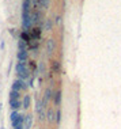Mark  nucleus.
<instances>
[{
    "instance_id": "nucleus-1",
    "label": "nucleus",
    "mask_w": 121,
    "mask_h": 129,
    "mask_svg": "<svg viewBox=\"0 0 121 129\" xmlns=\"http://www.w3.org/2000/svg\"><path fill=\"white\" fill-rule=\"evenodd\" d=\"M16 72H18V76L22 80L29 76V71H27V67H26L25 61H19L18 64H16Z\"/></svg>"
},
{
    "instance_id": "nucleus-2",
    "label": "nucleus",
    "mask_w": 121,
    "mask_h": 129,
    "mask_svg": "<svg viewBox=\"0 0 121 129\" xmlns=\"http://www.w3.org/2000/svg\"><path fill=\"white\" fill-rule=\"evenodd\" d=\"M22 23H23V27H25V29H29V27L33 25L30 12H22Z\"/></svg>"
},
{
    "instance_id": "nucleus-3",
    "label": "nucleus",
    "mask_w": 121,
    "mask_h": 129,
    "mask_svg": "<svg viewBox=\"0 0 121 129\" xmlns=\"http://www.w3.org/2000/svg\"><path fill=\"white\" fill-rule=\"evenodd\" d=\"M26 83L23 82L22 79H19V80H15V82L12 83V90H15V91H20V90H25L26 88Z\"/></svg>"
},
{
    "instance_id": "nucleus-4",
    "label": "nucleus",
    "mask_w": 121,
    "mask_h": 129,
    "mask_svg": "<svg viewBox=\"0 0 121 129\" xmlns=\"http://www.w3.org/2000/svg\"><path fill=\"white\" fill-rule=\"evenodd\" d=\"M53 98V92H52V88L49 87V88H46L45 90V92H44V98H42V103H44V106H46L48 102Z\"/></svg>"
},
{
    "instance_id": "nucleus-5",
    "label": "nucleus",
    "mask_w": 121,
    "mask_h": 129,
    "mask_svg": "<svg viewBox=\"0 0 121 129\" xmlns=\"http://www.w3.org/2000/svg\"><path fill=\"white\" fill-rule=\"evenodd\" d=\"M54 49H56V42H54L53 38H50V40L46 41V52H48V54H52L54 52Z\"/></svg>"
},
{
    "instance_id": "nucleus-6",
    "label": "nucleus",
    "mask_w": 121,
    "mask_h": 129,
    "mask_svg": "<svg viewBox=\"0 0 121 129\" xmlns=\"http://www.w3.org/2000/svg\"><path fill=\"white\" fill-rule=\"evenodd\" d=\"M50 67H52V72H54V74H58V72L61 71V64H60V61H57V60H52Z\"/></svg>"
},
{
    "instance_id": "nucleus-7",
    "label": "nucleus",
    "mask_w": 121,
    "mask_h": 129,
    "mask_svg": "<svg viewBox=\"0 0 121 129\" xmlns=\"http://www.w3.org/2000/svg\"><path fill=\"white\" fill-rule=\"evenodd\" d=\"M16 57H18L19 61H26L27 57H29V53H27V50H18Z\"/></svg>"
},
{
    "instance_id": "nucleus-8",
    "label": "nucleus",
    "mask_w": 121,
    "mask_h": 129,
    "mask_svg": "<svg viewBox=\"0 0 121 129\" xmlns=\"http://www.w3.org/2000/svg\"><path fill=\"white\" fill-rule=\"evenodd\" d=\"M46 120L49 121V122H53V121H56V113H54L53 109H49L46 111Z\"/></svg>"
},
{
    "instance_id": "nucleus-9",
    "label": "nucleus",
    "mask_w": 121,
    "mask_h": 129,
    "mask_svg": "<svg viewBox=\"0 0 121 129\" xmlns=\"http://www.w3.org/2000/svg\"><path fill=\"white\" fill-rule=\"evenodd\" d=\"M53 101H54V103H56V106H60V103H61V90H57V91L53 94Z\"/></svg>"
},
{
    "instance_id": "nucleus-10",
    "label": "nucleus",
    "mask_w": 121,
    "mask_h": 129,
    "mask_svg": "<svg viewBox=\"0 0 121 129\" xmlns=\"http://www.w3.org/2000/svg\"><path fill=\"white\" fill-rule=\"evenodd\" d=\"M33 125V116L29 114V116H25V129H30Z\"/></svg>"
},
{
    "instance_id": "nucleus-11",
    "label": "nucleus",
    "mask_w": 121,
    "mask_h": 129,
    "mask_svg": "<svg viewBox=\"0 0 121 129\" xmlns=\"http://www.w3.org/2000/svg\"><path fill=\"white\" fill-rule=\"evenodd\" d=\"M19 106H22V102L19 99H14V101H10V107L12 110H18Z\"/></svg>"
},
{
    "instance_id": "nucleus-12",
    "label": "nucleus",
    "mask_w": 121,
    "mask_h": 129,
    "mask_svg": "<svg viewBox=\"0 0 121 129\" xmlns=\"http://www.w3.org/2000/svg\"><path fill=\"white\" fill-rule=\"evenodd\" d=\"M30 6H32V0H23L22 12H30Z\"/></svg>"
},
{
    "instance_id": "nucleus-13",
    "label": "nucleus",
    "mask_w": 121,
    "mask_h": 129,
    "mask_svg": "<svg viewBox=\"0 0 121 129\" xmlns=\"http://www.w3.org/2000/svg\"><path fill=\"white\" fill-rule=\"evenodd\" d=\"M30 103H32V98H30V95H25L23 102H22L23 109H29V107H30Z\"/></svg>"
},
{
    "instance_id": "nucleus-14",
    "label": "nucleus",
    "mask_w": 121,
    "mask_h": 129,
    "mask_svg": "<svg viewBox=\"0 0 121 129\" xmlns=\"http://www.w3.org/2000/svg\"><path fill=\"white\" fill-rule=\"evenodd\" d=\"M40 19H41V14H40V11H36L32 15V20H33V23H38L40 22Z\"/></svg>"
},
{
    "instance_id": "nucleus-15",
    "label": "nucleus",
    "mask_w": 121,
    "mask_h": 129,
    "mask_svg": "<svg viewBox=\"0 0 121 129\" xmlns=\"http://www.w3.org/2000/svg\"><path fill=\"white\" fill-rule=\"evenodd\" d=\"M19 116H20V113H18L16 110H14L12 113H11V116H10V120H11V122H15V121L19 118Z\"/></svg>"
},
{
    "instance_id": "nucleus-16",
    "label": "nucleus",
    "mask_w": 121,
    "mask_h": 129,
    "mask_svg": "<svg viewBox=\"0 0 121 129\" xmlns=\"http://www.w3.org/2000/svg\"><path fill=\"white\" fill-rule=\"evenodd\" d=\"M14 99H19V91L11 90V92H10V101H14Z\"/></svg>"
},
{
    "instance_id": "nucleus-17",
    "label": "nucleus",
    "mask_w": 121,
    "mask_h": 129,
    "mask_svg": "<svg viewBox=\"0 0 121 129\" xmlns=\"http://www.w3.org/2000/svg\"><path fill=\"white\" fill-rule=\"evenodd\" d=\"M38 3H40V6L42 7V8H49V4H50V0H38Z\"/></svg>"
},
{
    "instance_id": "nucleus-18",
    "label": "nucleus",
    "mask_w": 121,
    "mask_h": 129,
    "mask_svg": "<svg viewBox=\"0 0 121 129\" xmlns=\"http://www.w3.org/2000/svg\"><path fill=\"white\" fill-rule=\"evenodd\" d=\"M52 27H53V22H52V19H46V22H45V30L50 31Z\"/></svg>"
},
{
    "instance_id": "nucleus-19",
    "label": "nucleus",
    "mask_w": 121,
    "mask_h": 129,
    "mask_svg": "<svg viewBox=\"0 0 121 129\" xmlns=\"http://www.w3.org/2000/svg\"><path fill=\"white\" fill-rule=\"evenodd\" d=\"M40 37H41V30L40 29H33L32 38H40Z\"/></svg>"
},
{
    "instance_id": "nucleus-20",
    "label": "nucleus",
    "mask_w": 121,
    "mask_h": 129,
    "mask_svg": "<svg viewBox=\"0 0 121 129\" xmlns=\"http://www.w3.org/2000/svg\"><path fill=\"white\" fill-rule=\"evenodd\" d=\"M30 38H32V36H29L27 33H22V34H20V40L25 41V42H29Z\"/></svg>"
},
{
    "instance_id": "nucleus-21",
    "label": "nucleus",
    "mask_w": 121,
    "mask_h": 129,
    "mask_svg": "<svg viewBox=\"0 0 121 129\" xmlns=\"http://www.w3.org/2000/svg\"><path fill=\"white\" fill-rule=\"evenodd\" d=\"M18 48H19V50H26V42H25V41H22V40H19Z\"/></svg>"
},
{
    "instance_id": "nucleus-22",
    "label": "nucleus",
    "mask_w": 121,
    "mask_h": 129,
    "mask_svg": "<svg viewBox=\"0 0 121 129\" xmlns=\"http://www.w3.org/2000/svg\"><path fill=\"white\" fill-rule=\"evenodd\" d=\"M56 122H57V124L61 122V110H60V109L56 110Z\"/></svg>"
},
{
    "instance_id": "nucleus-23",
    "label": "nucleus",
    "mask_w": 121,
    "mask_h": 129,
    "mask_svg": "<svg viewBox=\"0 0 121 129\" xmlns=\"http://www.w3.org/2000/svg\"><path fill=\"white\" fill-rule=\"evenodd\" d=\"M38 69H40V72H41V74H44V72H45V65H44V62H40Z\"/></svg>"
},
{
    "instance_id": "nucleus-24",
    "label": "nucleus",
    "mask_w": 121,
    "mask_h": 129,
    "mask_svg": "<svg viewBox=\"0 0 121 129\" xmlns=\"http://www.w3.org/2000/svg\"><path fill=\"white\" fill-rule=\"evenodd\" d=\"M56 23H61V16H56Z\"/></svg>"
},
{
    "instance_id": "nucleus-25",
    "label": "nucleus",
    "mask_w": 121,
    "mask_h": 129,
    "mask_svg": "<svg viewBox=\"0 0 121 129\" xmlns=\"http://www.w3.org/2000/svg\"><path fill=\"white\" fill-rule=\"evenodd\" d=\"M0 129H4V128H0Z\"/></svg>"
}]
</instances>
